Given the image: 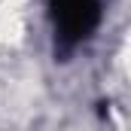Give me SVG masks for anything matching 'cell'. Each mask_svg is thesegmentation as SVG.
<instances>
[{"mask_svg":"<svg viewBox=\"0 0 131 131\" xmlns=\"http://www.w3.org/2000/svg\"><path fill=\"white\" fill-rule=\"evenodd\" d=\"M52 15L61 49H73L98 28L101 0H52Z\"/></svg>","mask_w":131,"mask_h":131,"instance_id":"cell-1","label":"cell"}]
</instances>
